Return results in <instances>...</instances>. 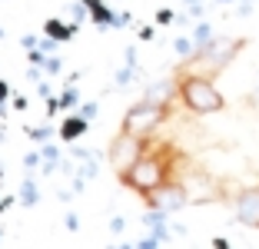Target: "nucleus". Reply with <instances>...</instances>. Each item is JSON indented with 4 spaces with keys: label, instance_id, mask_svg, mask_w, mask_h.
<instances>
[{
    "label": "nucleus",
    "instance_id": "nucleus-11",
    "mask_svg": "<svg viewBox=\"0 0 259 249\" xmlns=\"http://www.w3.org/2000/svg\"><path fill=\"white\" fill-rule=\"evenodd\" d=\"M209 40H213V27H209L206 20H199L196 27H193V44H196V47H206Z\"/></svg>",
    "mask_w": 259,
    "mask_h": 249
},
{
    "label": "nucleus",
    "instance_id": "nucleus-16",
    "mask_svg": "<svg viewBox=\"0 0 259 249\" xmlns=\"http://www.w3.org/2000/svg\"><path fill=\"white\" fill-rule=\"evenodd\" d=\"M4 93H7V87H4V83H0V97H4Z\"/></svg>",
    "mask_w": 259,
    "mask_h": 249
},
{
    "label": "nucleus",
    "instance_id": "nucleus-8",
    "mask_svg": "<svg viewBox=\"0 0 259 249\" xmlns=\"http://www.w3.org/2000/svg\"><path fill=\"white\" fill-rule=\"evenodd\" d=\"M173 100H180L176 76H173V80H163V83H150L146 93H143V103H153V106H169Z\"/></svg>",
    "mask_w": 259,
    "mask_h": 249
},
{
    "label": "nucleus",
    "instance_id": "nucleus-17",
    "mask_svg": "<svg viewBox=\"0 0 259 249\" xmlns=\"http://www.w3.org/2000/svg\"><path fill=\"white\" fill-rule=\"evenodd\" d=\"M213 4H233V0H213Z\"/></svg>",
    "mask_w": 259,
    "mask_h": 249
},
{
    "label": "nucleus",
    "instance_id": "nucleus-3",
    "mask_svg": "<svg viewBox=\"0 0 259 249\" xmlns=\"http://www.w3.org/2000/svg\"><path fill=\"white\" fill-rule=\"evenodd\" d=\"M150 150V143H146V136H133V133H116L113 140H110V150H107V159L110 166H113L116 176H126L133 166L143 159V153Z\"/></svg>",
    "mask_w": 259,
    "mask_h": 249
},
{
    "label": "nucleus",
    "instance_id": "nucleus-10",
    "mask_svg": "<svg viewBox=\"0 0 259 249\" xmlns=\"http://www.w3.org/2000/svg\"><path fill=\"white\" fill-rule=\"evenodd\" d=\"M44 30H47V37H50V40H70V37H73V27H63L60 20H47Z\"/></svg>",
    "mask_w": 259,
    "mask_h": 249
},
{
    "label": "nucleus",
    "instance_id": "nucleus-6",
    "mask_svg": "<svg viewBox=\"0 0 259 249\" xmlns=\"http://www.w3.org/2000/svg\"><path fill=\"white\" fill-rule=\"evenodd\" d=\"M143 203L150 206V210H160V213H176V210H183V206L190 203V189L180 180H166L160 189H153L150 196H143Z\"/></svg>",
    "mask_w": 259,
    "mask_h": 249
},
{
    "label": "nucleus",
    "instance_id": "nucleus-9",
    "mask_svg": "<svg viewBox=\"0 0 259 249\" xmlns=\"http://www.w3.org/2000/svg\"><path fill=\"white\" fill-rule=\"evenodd\" d=\"M83 133H87V116H70L60 130L63 140H76V136H83Z\"/></svg>",
    "mask_w": 259,
    "mask_h": 249
},
{
    "label": "nucleus",
    "instance_id": "nucleus-18",
    "mask_svg": "<svg viewBox=\"0 0 259 249\" xmlns=\"http://www.w3.org/2000/svg\"><path fill=\"white\" fill-rule=\"evenodd\" d=\"M0 210H4V206H0Z\"/></svg>",
    "mask_w": 259,
    "mask_h": 249
},
{
    "label": "nucleus",
    "instance_id": "nucleus-5",
    "mask_svg": "<svg viewBox=\"0 0 259 249\" xmlns=\"http://www.w3.org/2000/svg\"><path fill=\"white\" fill-rule=\"evenodd\" d=\"M243 47H246V40H236V37H213L206 47H196V53H193V63H203V67L216 76L220 70H226L229 63H233V57H236Z\"/></svg>",
    "mask_w": 259,
    "mask_h": 249
},
{
    "label": "nucleus",
    "instance_id": "nucleus-7",
    "mask_svg": "<svg viewBox=\"0 0 259 249\" xmlns=\"http://www.w3.org/2000/svg\"><path fill=\"white\" fill-rule=\"evenodd\" d=\"M233 216L249 229H259V183L256 186H246L239 189L236 203H233Z\"/></svg>",
    "mask_w": 259,
    "mask_h": 249
},
{
    "label": "nucleus",
    "instance_id": "nucleus-2",
    "mask_svg": "<svg viewBox=\"0 0 259 249\" xmlns=\"http://www.w3.org/2000/svg\"><path fill=\"white\" fill-rule=\"evenodd\" d=\"M176 90H180V103L196 116H206V113H220L226 100L223 93L216 90L213 76H203V73H180L176 76Z\"/></svg>",
    "mask_w": 259,
    "mask_h": 249
},
{
    "label": "nucleus",
    "instance_id": "nucleus-1",
    "mask_svg": "<svg viewBox=\"0 0 259 249\" xmlns=\"http://www.w3.org/2000/svg\"><path fill=\"white\" fill-rule=\"evenodd\" d=\"M173 159L176 150L173 146H160V150H146L126 176H120V183L126 189H133L137 196H150L153 189H160L166 180H173Z\"/></svg>",
    "mask_w": 259,
    "mask_h": 249
},
{
    "label": "nucleus",
    "instance_id": "nucleus-12",
    "mask_svg": "<svg viewBox=\"0 0 259 249\" xmlns=\"http://www.w3.org/2000/svg\"><path fill=\"white\" fill-rule=\"evenodd\" d=\"M23 203L27 206L37 203V189H33V183H23Z\"/></svg>",
    "mask_w": 259,
    "mask_h": 249
},
{
    "label": "nucleus",
    "instance_id": "nucleus-13",
    "mask_svg": "<svg viewBox=\"0 0 259 249\" xmlns=\"http://www.w3.org/2000/svg\"><path fill=\"white\" fill-rule=\"evenodd\" d=\"M156 23H173V10H160V14H156Z\"/></svg>",
    "mask_w": 259,
    "mask_h": 249
},
{
    "label": "nucleus",
    "instance_id": "nucleus-4",
    "mask_svg": "<svg viewBox=\"0 0 259 249\" xmlns=\"http://www.w3.org/2000/svg\"><path fill=\"white\" fill-rule=\"evenodd\" d=\"M166 120H169V106H153V103H143V100H140V103H133L126 113H123L120 130L123 133H133V136H150Z\"/></svg>",
    "mask_w": 259,
    "mask_h": 249
},
{
    "label": "nucleus",
    "instance_id": "nucleus-15",
    "mask_svg": "<svg viewBox=\"0 0 259 249\" xmlns=\"http://www.w3.org/2000/svg\"><path fill=\"white\" fill-rule=\"evenodd\" d=\"M213 246H216V249H229V246H226V242H223V239H216Z\"/></svg>",
    "mask_w": 259,
    "mask_h": 249
},
{
    "label": "nucleus",
    "instance_id": "nucleus-14",
    "mask_svg": "<svg viewBox=\"0 0 259 249\" xmlns=\"http://www.w3.org/2000/svg\"><path fill=\"white\" fill-rule=\"evenodd\" d=\"M186 4H190V7H193V14H196V10H199V4H203V0H186Z\"/></svg>",
    "mask_w": 259,
    "mask_h": 249
}]
</instances>
